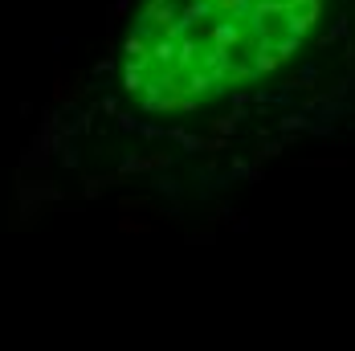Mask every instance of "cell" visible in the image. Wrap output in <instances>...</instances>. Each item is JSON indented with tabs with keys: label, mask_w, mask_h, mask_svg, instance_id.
Returning a JSON list of instances; mask_svg holds the SVG:
<instances>
[{
	"label": "cell",
	"mask_w": 355,
	"mask_h": 351,
	"mask_svg": "<svg viewBox=\"0 0 355 351\" xmlns=\"http://www.w3.org/2000/svg\"><path fill=\"white\" fill-rule=\"evenodd\" d=\"M319 8L322 0H143L123 86L147 110H196L298 53Z\"/></svg>",
	"instance_id": "6da1fadb"
}]
</instances>
